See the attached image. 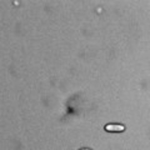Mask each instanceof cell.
<instances>
[{
	"mask_svg": "<svg viewBox=\"0 0 150 150\" xmlns=\"http://www.w3.org/2000/svg\"><path fill=\"white\" fill-rule=\"evenodd\" d=\"M105 130L106 131H124L125 126L121 124H106Z\"/></svg>",
	"mask_w": 150,
	"mask_h": 150,
	"instance_id": "6da1fadb",
	"label": "cell"
},
{
	"mask_svg": "<svg viewBox=\"0 0 150 150\" xmlns=\"http://www.w3.org/2000/svg\"><path fill=\"white\" fill-rule=\"evenodd\" d=\"M81 150H90V149H81Z\"/></svg>",
	"mask_w": 150,
	"mask_h": 150,
	"instance_id": "7a4b0ae2",
	"label": "cell"
}]
</instances>
